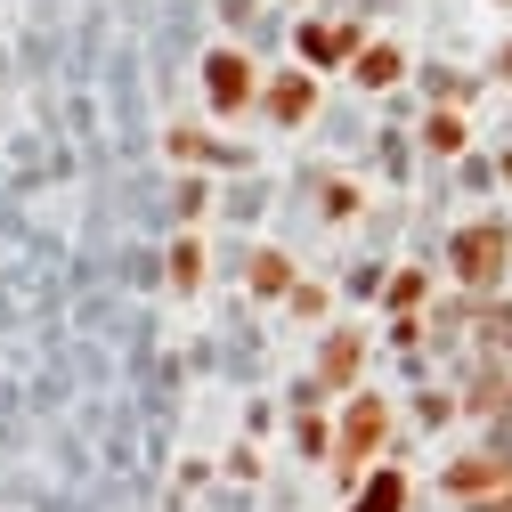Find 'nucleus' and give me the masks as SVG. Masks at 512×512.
<instances>
[{
  "instance_id": "nucleus-1",
  "label": "nucleus",
  "mask_w": 512,
  "mask_h": 512,
  "mask_svg": "<svg viewBox=\"0 0 512 512\" xmlns=\"http://www.w3.org/2000/svg\"><path fill=\"white\" fill-rule=\"evenodd\" d=\"M456 252H464V269H472V277H488V269L504 261V236H488V228H472V236H464Z\"/></svg>"
},
{
  "instance_id": "nucleus-2",
  "label": "nucleus",
  "mask_w": 512,
  "mask_h": 512,
  "mask_svg": "<svg viewBox=\"0 0 512 512\" xmlns=\"http://www.w3.org/2000/svg\"><path fill=\"white\" fill-rule=\"evenodd\" d=\"M391 504H399V480H374V496H366L358 512H391Z\"/></svg>"
}]
</instances>
